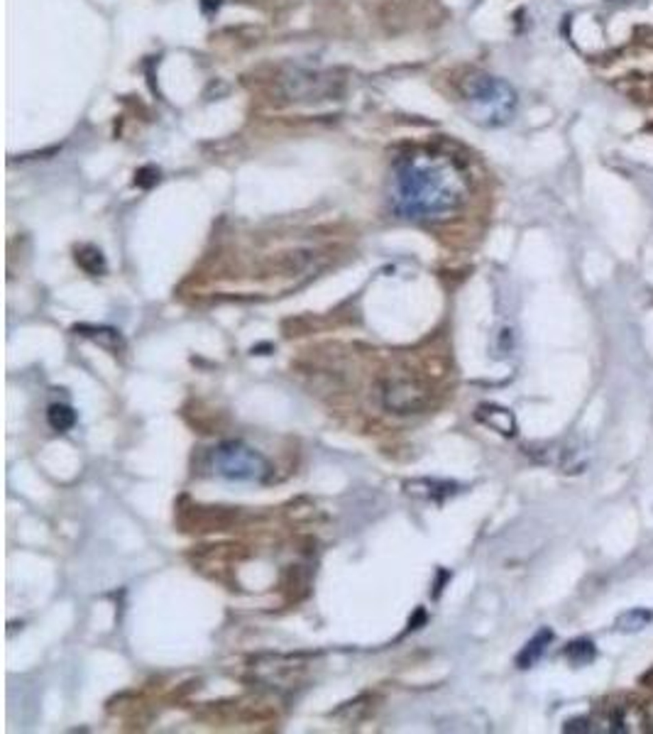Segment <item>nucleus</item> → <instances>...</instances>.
<instances>
[{
    "label": "nucleus",
    "instance_id": "1",
    "mask_svg": "<svg viewBox=\"0 0 653 734\" xmlns=\"http://www.w3.org/2000/svg\"><path fill=\"white\" fill-rule=\"evenodd\" d=\"M472 181L455 154L435 147H413L394 159L389 203L409 220H446L468 203Z\"/></svg>",
    "mask_w": 653,
    "mask_h": 734
},
{
    "label": "nucleus",
    "instance_id": "2",
    "mask_svg": "<svg viewBox=\"0 0 653 734\" xmlns=\"http://www.w3.org/2000/svg\"><path fill=\"white\" fill-rule=\"evenodd\" d=\"M460 101L468 108V115L485 128H502L516 113V91L507 81L490 76L485 71H470L458 81Z\"/></svg>",
    "mask_w": 653,
    "mask_h": 734
},
{
    "label": "nucleus",
    "instance_id": "3",
    "mask_svg": "<svg viewBox=\"0 0 653 734\" xmlns=\"http://www.w3.org/2000/svg\"><path fill=\"white\" fill-rule=\"evenodd\" d=\"M211 468L216 475L238 482H267L274 466L264 453L245 441H223L211 450Z\"/></svg>",
    "mask_w": 653,
    "mask_h": 734
},
{
    "label": "nucleus",
    "instance_id": "4",
    "mask_svg": "<svg viewBox=\"0 0 653 734\" xmlns=\"http://www.w3.org/2000/svg\"><path fill=\"white\" fill-rule=\"evenodd\" d=\"M651 729L646 712L637 702H612L597 712V718L570 720L565 732H607V734H641Z\"/></svg>",
    "mask_w": 653,
    "mask_h": 734
},
{
    "label": "nucleus",
    "instance_id": "5",
    "mask_svg": "<svg viewBox=\"0 0 653 734\" xmlns=\"http://www.w3.org/2000/svg\"><path fill=\"white\" fill-rule=\"evenodd\" d=\"M382 406L391 414H421L433 404V389L419 375H389L380 385Z\"/></svg>",
    "mask_w": 653,
    "mask_h": 734
},
{
    "label": "nucleus",
    "instance_id": "6",
    "mask_svg": "<svg viewBox=\"0 0 653 734\" xmlns=\"http://www.w3.org/2000/svg\"><path fill=\"white\" fill-rule=\"evenodd\" d=\"M240 512L233 507H206V505H191L179 507V527L181 531L189 534H206V531H225L238 521Z\"/></svg>",
    "mask_w": 653,
    "mask_h": 734
},
{
    "label": "nucleus",
    "instance_id": "7",
    "mask_svg": "<svg viewBox=\"0 0 653 734\" xmlns=\"http://www.w3.org/2000/svg\"><path fill=\"white\" fill-rule=\"evenodd\" d=\"M73 333H78V336L89 338V341H93V343H98V345H101L103 350H108V353H113V355L123 353V350H125V338H123V333L117 331V328H111V325L78 323V325H73Z\"/></svg>",
    "mask_w": 653,
    "mask_h": 734
},
{
    "label": "nucleus",
    "instance_id": "8",
    "mask_svg": "<svg viewBox=\"0 0 653 734\" xmlns=\"http://www.w3.org/2000/svg\"><path fill=\"white\" fill-rule=\"evenodd\" d=\"M477 421H482L485 426H490L492 431L502 433V436H514L516 433V421H514L512 411L494 406V404H482L477 409Z\"/></svg>",
    "mask_w": 653,
    "mask_h": 734
},
{
    "label": "nucleus",
    "instance_id": "9",
    "mask_svg": "<svg viewBox=\"0 0 653 734\" xmlns=\"http://www.w3.org/2000/svg\"><path fill=\"white\" fill-rule=\"evenodd\" d=\"M73 260H76L78 267L91 277L106 275V269H108L106 257H103V253L95 245H78L76 250H73Z\"/></svg>",
    "mask_w": 653,
    "mask_h": 734
},
{
    "label": "nucleus",
    "instance_id": "10",
    "mask_svg": "<svg viewBox=\"0 0 653 734\" xmlns=\"http://www.w3.org/2000/svg\"><path fill=\"white\" fill-rule=\"evenodd\" d=\"M551 641H553L551 629H541V632H538L536 636H534V639H531L529 644L521 649V654L516 656V666H519V668H531L543 654H546V649H548V644H551Z\"/></svg>",
    "mask_w": 653,
    "mask_h": 734
},
{
    "label": "nucleus",
    "instance_id": "11",
    "mask_svg": "<svg viewBox=\"0 0 653 734\" xmlns=\"http://www.w3.org/2000/svg\"><path fill=\"white\" fill-rule=\"evenodd\" d=\"M411 482L421 485L424 490H419V488H406V492L413 494V497L431 499V502H443V499L450 497V494L455 492V485H452V482H446V480H411Z\"/></svg>",
    "mask_w": 653,
    "mask_h": 734
},
{
    "label": "nucleus",
    "instance_id": "12",
    "mask_svg": "<svg viewBox=\"0 0 653 734\" xmlns=\"http://www.w3.org/2000/svg\"><path fill=\"white\" fill-rule=\"evenodd\" d=\"M47 424L51 431L56 433H67L76 426V411L69 404H49L47 409Z\"/></svg>",
    "mask_w": 653,
    "mask_h": 734
},
{
    "label": "nucleus",
    "instance_id": "13",
    "mask_svg": "<svg viewBox=\"0 0 653 734\" xmlns=\"http://www.w3.org/2000/svg\"><path fill=\"white\" fill-rule=\"evenodd\" d=\"M653 619V612L648 610H631L626 612V615L619 617V622H617V629L619 632H641L643 627H648V622Z\"/></svg>",
    "mask_w": 653,
    "mask_h": 734
},
{
    "label": "nucleus",
    "instance_id": "14",
    "mask_svg": "<svg viewBox=\"0 0 653 734\" xmlns=\"http://www.w3.org/2000/svg\"><path fill=\"white\" fill-rule=\"evenodd\" d=\"M565 656L570 658L573 666H585V663H590L592 658H595V644H592V641H585V639L575 641V644H568Z\"/></svg>",
    "mask_w": 653,
    "mask_h": 734
}]
</instances>
